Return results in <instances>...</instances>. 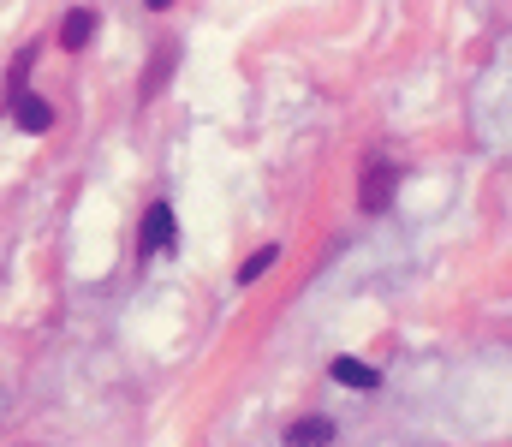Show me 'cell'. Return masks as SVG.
<instances>
[{"mask_svg": "<svg viewBox=\"0 0 512 447\" xmlns=\"http://www.w3.org/2000/svg\"><path fill=\"white\" fill-rule=\"evenodd\" d=\"M393 191H399V167H393V155L370 149V155H364V173H358V209H364V215H382L387 203H393Z\"/></svg>", "mask_w": 512, "mask_h": 447, "instance_id": "1", "label": "cell"}, {"mask_svg": "<svg viewBox=\"0 0 512 447\" xmlns=\"http://www.w3.org/2000/svg\"><path fill=\"white\" fill-rule=\"evenodd\" d=\"M6 108H12V120H18L24 132H48V126H54V108H48L30 84H24V90H12V96H6Z\"/></svg>", "mask_w": 512, "mask_h": 447, "instance_id": "2", "label": "cell"}, {"mask_svg": "<svg viewBox=\"0 0 512 447\" xmlns=\"http://www.w3.org/2000/svg\"><path fill=\"white\" fill-rule=\"evenodd\" d=\"M179 239H173V209L167 203H149L143 209V257H161V251H173Z\"/></svg>", "mask_w": 512, "mask_h": 447, "instance_id": "3", "label": "cell"}, {"mask_svg": "<svg viewBox=\"0 0 512 447\" xmlns=\"http://www.w3.org/2000/svg\"><path fill=\"white\" fill-rule=\"evenodd\" d=\"M90 36H96V12L90 6H78V12L60 18V48H90Z\"/></svg>", "mask_w": 512, "mask_h": 447, "instance_id": "4", "label": "cell"}, {"mask_svg": "<svg viewBox=\"0 0 512 447\" xmlns=\"http://www.w3.org/2000/svg\"><path fill=\"white\" fill-rule=\"evenodd\" d=\"M328 442H334V424L328 418H298L286 430V447H328Z\"/></svg>", "mask_w": 512, "mask_h": 447, "instance_id": "5", "label": "cell"}, {"mask_svg": "<svg viewBox=\"0 0 512 447\" xmlns=\"http://www.w3.org/2000/svg\"><path fill=\"white\" fill-rule=\"evenodd\" d=\"M173 66H179V42H161V60H149V72H143V96H161Z\"/></svg>", "mask_w": 512, "mask_h": 447, "instance_id": "6", "label": "cell"}, {"mask_svg": "<svg viewBox=\"0 0 512 447\" xmlns=\"http://www.w3.org/2000/svg\"><path fill=\"white\" fill-rule=\"evenodd\" d=\"M334 382H346V388H358V394H370L382 376L370 370V364H358V358H334Z\"/></svg>", "mask_w": 512, "mask_h": 447, "instance_id": "7", "label": "cell"}, {"mask_svg": "<svg viewBox=\"0 0 512 447\" xmlns=\"http://www.w3.org/2000/svg\"><path fill=\"white\" fill-rule=\"evenodd\" d=\"M274 257H280V251H274V245H268V251H256L251 263H245V269H239V287H251V281H262V275H268V269H274Z\"/></svg>", "mask_w": 512, "mask_h": 447, "instance_id": "8", "label": "cell"}, {"mask_svg": "<svg viewBox=\"0 0 512 447\" xmlns=\"http://www.w3.org/2000/svg\"><path fill=\"white\" fill-rule=\"evenodd\" d=\"M143 6H149V12H167V6H173V0H143Z\"/></svg>", "mask_w": 512, "mask_h": 447, "instance_id": "9", "label": "cell"}]
</instances>
